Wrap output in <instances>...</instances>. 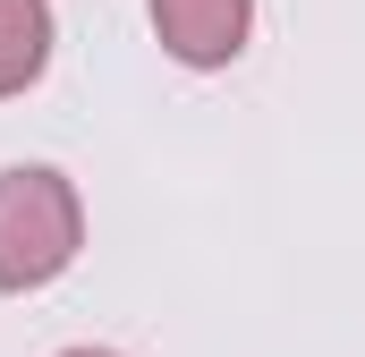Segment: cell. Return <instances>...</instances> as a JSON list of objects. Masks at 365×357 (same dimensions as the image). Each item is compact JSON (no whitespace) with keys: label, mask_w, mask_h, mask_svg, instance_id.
<instances>
[{"label":"cell","mask_w":365,"mask_h":357,"mask_svg":"<svg viewBox=\"0 0 365 357\" xmlns=\"http://www.w3.org/2000/svg\"><path fill=\"white\" fill-rule=\"evenodd\" d=\"M77 256V196L60 171H0V289H43Z\"/></svg>","instance_id":"obj_1"},{"label":"cell","mask_w":365,"mask_h":357,"mask_svg":"<svg viewBox=\"0 0 365 357\" xmlns=\"http://www.w3.org/2000/svg\"><path fill=\"white\" fill-rule=\"evenodd\" d=\"M153 26L187 69H221L247 43V0H153Z\"/></svg>","instance_id":"obj_2"},{"label":"cell","mask_w":365,"mask_h":357,"mask_svg":"<svg viewBox=\"0 0 365 357\" xmlns=\"http://www.w3.org/2000/svg\"><path fill=\"white\" fill-rule=\"evenodd\" d=\"M51 60V9L43 0H0V94L34 86Z\"/></svg>","instance_id":"obj_3"},{"label":"cell","mask_w":365,"mask_h":357,"mask_svg":"<svg viewBox=\"0 0 365 357\" xmlns=\"http://www.w3.org/2000/svg\"><path fill=\"white\" fill-rule=\"evenodd\" d=\"M68 357H110V349H68Z\"/></svg>","instance_id":"obj_4"}]
</instances>
